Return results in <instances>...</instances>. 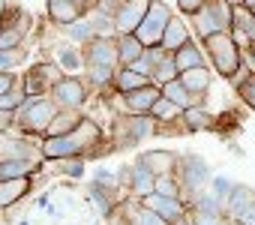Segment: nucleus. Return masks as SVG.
Wrapping results in <instances>:
<instances>
[{"mask_svg":"<svg viewBox=\"0 0 255 225\" xmlns=\"http://www.w3.org/2000/svg\"><path fill=\"white\" fill-rule=\"evenodd\" d=\"M231 6H234L231 0H207L195 15H189V27L195 30L198 39L231 30Z\"/></svg>","mask_w":255,"mask_h":225,"instance_id":"obj_5","label":"nucleus"},{"mask_svg":"<svg viewBox=\"0 0 255 225\" xmlns=\"http://www.w3.org/2000/svg\"><path fill=\"white\" fill-rule=\"evenodd\" d=\"M234 90H237V96L255 111V72H249V75H243V78H237L234 81Z\"/></svg>","mask_w":255,"mask_h":225,"instance_id":"obj_34","label":"nucleus"},{"mask_svg":"<svg viewBox=\"0 0 255 225\" xmlns=\"http://www.w3.org/2000/svg\"><path fill=\"white\" fill-rule=\"evenodd\" d=\"M174 63H177L180 72H186V69H198V66H207L204 45H198L195 39H189L180 51H174Z\"/></svg>","mask_w":255,"mask_h":225,"instance_id":"obj_22","label":"nucleus"},{"mask_svg":"<svg viewBox=\"0 0 255 225\" xmlns=\"http://www.w3.org/2000/svg\"><path fill=\"white\" fill-rule=\"evenodd\" d=\"M48 204H51V201H48V192H45V195H39V198H36V207H45V210H48Z\"/></svg>","mask_w":255,"mask_h":225,"instance_id":"obj_43","label":"nucleus"},{"mask_svg":"<svg viewBox=\"0 0 255 225\" xmlns=\"http://www.w3.org/2000/svg\"><path fill=\"white\" fill-rule=\"evenodd\" d=\"M75 3H78V6H81V0H75Z\"/></svg>","mask_w":255,"mask_h":225,"instance_id":"obj_47","label":"nucleus"},{"mask_svg":"<svg viewBox=\"0 0 255 225\" xmlns=\"http://www.w3.org/2000/svg\"><path fill=\"white\" fill-rule=\"evenodd\" d=\"M93 180H99V183H117V171L108 168V165H99V168L93 171Z\"/></svg>","mask_w":255,"mask_h":225,"instance_id":"obj_39","label":"nucleus"},{"mask_svg":"<svg viewBox=\"0 0 255 225\" xmlns=\"http://www.w3.org/2000/svg\"><path fill=\"white\" fill-rule=\"evenodd\" d=\"M240 3H243L246 9H252V12H255V0H240Z\"/></svg>","mask_w":255,"mask_h":225,"instance_id":"obj_44","label":"nucleus"},{"mask_svg":"<svg viewBox=\"0 0 255 225\" xmlns=\"http://www.w3.org/2000/svg\"><path fill=\"white\" fill-rule=\"evenodd\" d=\"M231 3H240V0H231Z\"/></svg>","mask_w":255,"mask_h":225,"instance_id":"obj_46","label":"nucleus"},{"mask_svg":"<svg viewBox=\"0 0 255 225\" xmlns=\"http://www.w3.org/2000/svg\"><path fill=\"white\" fill-rule=\"evenodd\" d=\"M27 60V48H0V72H12Z\"/></svg>","mask_w":255,"mask_h":225,"instance_id":"obj_33","label":"nucleus"},{"mask_svg":"<svg viewBox=\"0 0 255 225\" xmlns=\"http://www.w3.org/2000/svg\"><path fill=\"white\" fill-rule=\"evenodd\" d=\"M123 3H126V0H102V3H99V12H105V15H111V18H114V15H117V9H120Z\"/></svg>","mask_w":255,"mask_h":225,"instance_id":"obj_42","label":"nucleus"},{"mask_svg":"<svg viewBox=\"0 0 255 225\" xmlns=\"http://www.w3.org/2000/svg\"><path fill=\"white\" fill-rule=\"evenodd\" d=\"M27 192H30V177H6V180H0V210H6L15 201L27 198Z\"/></svg>","mask_w":255,"mask_h":225,"instance_id":"obj_20","label":"nucleus"},{"mask_svg":"<svg viewBox=\"0 0 255 225\" xmlns=\"http://www.w3.org/2000/svg\"><path fill=\"white\" fill-rule=\"evenodd\" d=\"M84 117H87V114H81V108H60L57 117H54L51 126H48V132H45V138H48V135H66V132L78 129V123H81Z\"/></svg>","mask_w":255,"mask_h":225,"instance_id":"obj_23","label":"nucleus"},{"mask_svg":"<svg viewBox=\"0 0 255 225\" xmlns=\"http://www.w3.org/2000/svg\"><path fill=\"white\" fill-rule=\"evenodd\" d=\"M144 42L135 33H120L117 36V51H120V66H132L141 54H144Z\"/></svg>","mask_w":255,"mask_h":225,"instance_id":"obj_24","label":"nucleus"},{"mask_svg":"<svg viewBox=\"0 0 255 225\" xmlns=\"http://www.w3.org/2000/svg\"><path fill=\"white\" fill-rule=\"evenodd\" d=\"M51 99L60 105V108H81L87 102V84L84 78L78 75H63L57 81V87L51 90Z\"/></svg>","mask_w":255,"mask_h":225,"instance_id":"obj_9","label":"nucleus"},{"mask_svg":"<svg viewBox=\"0 0 255 225\" xmlns=\"http://www.w3.org/2000/svg\"><path fill=\"white\" fill-rule=\"evenodd\" d=\"M6 159H33V162H42V150L39 144H30L12 132H0V162Z\"/></svg>","mask_w":255,"mask_h":225,"instance_id":"obj_12","label":"nucleus"},{"mask_svg":"<svg viewBox=\"0 0 255 225\" xmlns=\"http://www.w3.org/2000/svg\"><path fill=\"white\" fill-rule=\"evenodd\" d=\"M150 3H153V0H126V3L117 9V15H114L117 36H120V33H135V30H138V24L144 21V15H147Z\"/></svg>","mask_w":255,"mask_h":225,"instance_id":"obj_13","label":"nucleus"},{"mask_svg":"<svg viewBox=\"0 0 255 225\" xmlns=\"http://www.w3.org/2000/svg\"><path fill=\"white\" fill-rule=\"evenodd\" d=\"M45 12H48V21L57 24V27H66V24H72L84 15V9L75 0H45Z\"/></svg>","mask_w":255,"mask_h":225,"instance_id":"obj_17","label":"nucleus"},{"mask_svg":"<svg viewBox=\"0 0 255 225\" xmlns=\"http://www.w3.org/2000/svg\"><path fill=\"white\" fill-rule=\"evenodd\" d=\"M183 123H186L189 132H204V129L213 126V114H210L204 105H192V108L183 111Z\"/></svg>","mask_w":255,"mask_h":225,"instance_id":"obj_29","label":"nucleus"},{"mask_svg":"<svg viewBox=\"0 0 255 225\" xmlns=\"http://www.w3.org/2000/svg\"><path fill=\"white\" fill-rule=\"evenodd\" d=\"M63 33H66V39L69 42H81V45H87L90 39H96L99 33H96V27H93V21H90V15H81L78 21H72V24H66V27H60Z\"/></svg>","mask_w":255,"mask_h":225,"instance_id":"obj_27","label":"nucleus"},{"mask_svg":"<svg viewBox=\"0 0 255 225\" xmlns=\"http://www.w3.org/2000/svg\"><path fill=\"white\" fill-rule=\"evenodd\" d=\"M153 192L168 195V198H183L180 177H177V174H159V177H156V183H153Z\"/></svg>","mask_w":255,"mask_h":225,"instance_id":"obj_32","label":"nucleus"},{"mask_svg":"<svg viewBox=\"0 0 255 225\" xmlns=\"http://www.w3.org/2000/svg\"><path fill=\"white\" fill-rule=\"evenodd\" d=\"M87 66H105V69H120V51H117V36H96L84 45V69Z\"/></svg>","mask_w":255,"mask_h":225,"instance_id":"obj_7","label":"nucleus"},{"mask_svg":"<svg viewBox=\"0 0 255 225\" xmlns=\"http://www.w3.org/2000/svg\"><path fill=\"white\" fill-rule=\"evenodd\" d=\"M231 189H234V180H228V177H222V174H213V180H210V192H213L219 201H228Z\"/></svg>","mask_w":255,"mask_h":225,"instance_id":"obj_36","label":"nucleus"},{"mask_svg":"<svg viewBox=\"0 0 255 225\" xmlns=\"http://www.w3.org/2000/svg\"><path fill=\"white\" fill-rule=\"evenodd\" d=\"M249 204H255V189L252 186H246V183H234V189H231V195H228V201H225V216H237L240 210H246Z\"/></svg>","mask_w":255,"mask_h":225,"instance_id":"obj_25","label":"nucleus"},{"mask_svg":"<svg viewBox=\"0 0 255 225\" xmlns=\"http://www.w3.org/2000/svg\"><path fill=\"white\" fill-rule=\"evenodd\" d=\"M102 144V129L96 120L84 117L78 123V129L66 132V135H48L39 141V150H42V159H69V156H99L102 150L96 147Z\"/></svg>","mask_w":255,"mask_h":225,"instance_id":"obj_1","label":"nucleus"},{"mask_svg":"<svg viewBox=\"0 0 255 225\" xmlns=\"http://www.w3.org/2000/svg\"><path fill=\"white\" fill-rule=\"evenodd\" d=\"M60 78H63V69L57 63L45 60V63H36L30 72H24V90H27V96H48Z\"/></svg>","mask_w":255,"mask_h":225,"instance_id":"obj_8","label":"nucleus"},{"mask_svg":"<svg viewBox=\"0 0 255 225\" xmlns=\"http://www.w3.org/2000/svg\"><path fill=\"white\" fill-rule=\"evenodd\" d=\"M174 78H180V69H177V63H174V54H165L159 63H156V69H153V84H168V81H174Z\"/></svg>","mask_w":255,"mask_h":225,"instance_id":"obj_30","label":"nucleus"},{"mask_svg":"<svg viewBox=\"0 0 255 225\" xmlns=\"http://www.w3.org/2000/svg\"><path fill=\"white\" fill-rule=\"evenodd\" d=\"M54 60H57V66H60L63 72L75 75V72L84 69V48H75L72 42H60V45L54 48Z\"/></svg>","mask_w":255,"mask_h":225,"instance_id":"obj_21","label":"nucleus"},{"mask_svg":"<svg viewBox=\"0 0 255 225\" xmlns=\"http://www.w3.org/2000/svg\"><path fill=\"white\" fill-rule=\"evenodd\" d=\"M84 168H87V156H69V159H60V171H63L69 180H81V177H84Z\"/></svg>","mask_w":255,"mask_h":225,"instance_id":"obj_35","label":"nucleus"},{"mask_svg":"<svg viewBox=\"0 0 255 225\" xmlns=\"http://www.w3.org/2000/svg\"><path fill=\"white\" fill-rule=\"evenodd\" d=\"M141 204H144V207H150L153 213H159V216H162L165 222H171V225L189 216V204H186L183 198H168V195L150 192V195H144V198H141Z\"/></svg>","mask_w":255,"mask_h":225,"instance_id":"obj_11","label":"nucleus"},{"mask_svg":"<svg viewBox=\"0 0 255 225\" xmlns=\"http://www.w3.org/2000/svg\"><path fill=\"white\" fill-rule=\"evenodd\" d=\"M144 84H150V78L147 75H141V72H135L132 66H120L117 69V75H114V93H129V90H138V87H144Z\"/></svg>","mask_w":255,"mask_h":225,"instance_id":"obj_26","label":"nucleus"},{"mask_svg":"<svg viewBox=\"0 0 255 225\" xmlns=\"http://www.w3.org/2000/svg\"><path fill=\"white\" fill-rule=\"evenodd\" d=\"M177 177H180V186H183V201L192 204L201 192L210 189L213 171H210V165H207L204 156H198V153H180Z\"/></svg>","mask_w":255,"mask_h":225,"instance_id":"obj_4","label":"nucleus"},{"mask_svg":"<svg viewBox=\"0 0 255 225\" xmlns=\"http://www.w3.org/2000/svg\"><path fill=\"white\" fill-rule=\"evenodd\" d=\"M162 96H165V99H171L174 105H180L183 111H186V108H192V105H204V93H192L180 78H174V81L162 84Z\"/></svg>","mask_w":255,"mask_h":225,"instance_id":"obj_19","label":"nucleus"},{"mask_svg":"<svg viewBox=\"0 0 255 225\" xmlns=\"http://www.w3.org/2000/svg\"><path fill=\"white\" fill-rule=\"evenodd\" d=\"M120 96H123L126 117H129V114H150L153 105H156V102H159V96H162V87L150 81V84H144V87H138V90L120 93Z\"/></svg>","mask_w":255,"mask_h":225,"instance_id":"obj_10","label":"nucleus"},{"mask_svg":"<svg viewBox=\"0 0 255 225\" xmlns=\"http://www.w3.org/2000/svg\"><path fill=\"white\" fill-rule=\"evenodd\" d=\"M150 117H153L156 123H168V120L183 117V108H180V105H174L171 99L159 96V102H156V105H153V111H150Z\"/></svg>","mask_w":255,"mask_h":225,"instance_id":"obj_31","label":"nucleus"},{"mask_svg":"<svg viewBox=\"0 0 255 225\" xmlns=\"http://www.w3.org/2000/svg\"><path fill=\"white\" fill-rule=\"evenodd\" d=\"M15 81H18V75H15V72H0V96L9 93V90L15 87Z\"/></svg>","mask_w":255,"mask_h":225,"instance_id":"obj_41","label":"nucleus"},{"mask_svg":"<svg viewBox=\"0 0 255 225\" xmlns=\"http://www.w3.org/2000/svg\"><path fill=\"white\" fill-rule=\"evenodd\" d=\"M57 111H60V105L51 99V93L48 96H27V102L15 111V126L21 132H30V135H42L45 138L51 120L57 117Z\"/></svg>","mask_w":255,"mask_h":225,"instance_id":"obj_3","label":"nucleus"},{"mask_svg":"<svg viewBox=\"0 0 255 225\" xmlns=\"http://www.w3.org/2000/svg\"><path fill=\"white\" fill-rule=\"evenodd\" d=\"M141 165H147L156 177L159 174H177V162H180V153L174 150H144L138 156Z\"/></svg>","mask_w":255,"mask_h":225,"instance_id":"obj_16","label":"nucleus"},{"mask_svg":"<svg viewBox=\"0 0 255 225\" xmlns=\"http://www.w3.org/2000/svg\"><path fill=\"white\" fill-rule=\"evenodd\" d=\"M204 45V54L210 60V66L216 69V75L228 78V81H237L240 78V69H243V48L237 45L234 33L231 30H222V33H213L207 39H201Z\"/></svg>","mask_w":255,"mask_h":225,"instance_id":"obj_2","label":"nucleus"},{"mask_svg":"<svg viewBox=\"0 0 255 225\" xmlns=\"http://www.w3.org/2000/svg\"><path fill=\"white\" fill-rule=\"evenodd\" d=\"M18 225H30V222H27V219H21V222H18Z\"/></svg>","mask_w":255,"mask_h":225,"instance_id":"obj_45","label":"nucleus"},{"mask_svg":"<svg viewBox=\"0 0 255 225\" xmlns=\"http://www.w3.org/2000/svg\"><path fill=\"white\" fill-rule=\"evenodd\" d=\"M231 33H234V39H243L246 45L255 39V12L246 9L243 3L231 6Z\"/></svg>","mask_w":255,"mask_h":225,"instance_id":"obj_18","label":"nucleus"},{"mask_svg":"<svg viewBox=\"0 0 255 225\" xmlns=\"http://www.w3.org/2000/svg\"><path fill=\"white\" fill-rule=\"evenodd\" d=\"M234 225H255V204H249L246 210H240L234 216Z\"/></svg>","mask_w":255,"mask_h":225,"instance_id":"obj_40","label":"nucleus"},{"mask_svg":"<svg viewBox=\"0 0 255 225\" xmlns=\"http://www.w3.org/2000/svg\"><path fill=\"white\" fill-rule=\"evenodd\" d=\"M192 39V30H189V21H186V15H174L171 21H168V27H165V36H162V48L168 51V54H174V51H180L186 42Z\"/></svg>","mask_w":255,"mask_h":225,"instance_id":"obj_15","label":"nucleus"},{"mask_svg":"<svg viewBox=\"0 0 255 225\" xmlns=\"http://www.w3.org/2000/svg\"><path fill=\"white\" fill-rule=\"evenodd\" d=\"M180 81L192 90V93H207L210 84H213V72L207 66H198V69H186L180 72Z\"/></svg>","mask_w":255,"mask_h":225,"instance_id":"obj_28","label":"nucleus"},{"mask_svg":"<svg viewBox=\"0 0 255 225\" xmlns=\"http://www.w3.org/2000/svg\"><path fill=\"white\" fill-rule=\"evenodd\" d=\"M189 225H228V219L225 216H213V213L189 210Z\"/></svg>","mask_w":255,"mask_h":225,"instance_id":"obj_37","label":"nucleus"},{"mask_svg":"<svg viewBox=\"0 0 255 225\" xmlns=\"http://www.w3.org/2000/svg\"><path fill=\"white\" fill-rule=\"evenodd\" d=\"M204 3H207V0H177V9H180V15L189 18V15H195Z\"/></svg>","mask_w":255,"mask_h":225,"instance_id":"obj_38","label":"nucleus"},{"mask_svg":"<svg viewBox=\"0 0 255 225\" xmlns=\"http://www.w3.org/2000/svg\"><path fill=\"white\" fill-rule=\"evenodd\" d=\"M171 18H174L171 6H168V3H162V0H153L150 9H147V15H144V21H141V24H138V30H135V36H138L147 48H150V45H159Z\"/></svg>","mask_w":255,"mask_h":225,"instance_id":"obj_6","label":"nucleus"},{"mask_svg":"<svg viewBox=\"0 0 255 225\" xmlns=\"http://www.w3.org/2000/svg\"><path fill=\"white\" fill-rule=\"evenodd\" d=\"M114 192H117V183H99V180H93V177H90V183H87V201L99 207V216H102V219H111V213H114L117 204L123 201V198L114 195Z\"/></svg>","mask_w":255,"mask_h":225,"instance_id":"obj_14","label":"nucleus"}]
</instances>
